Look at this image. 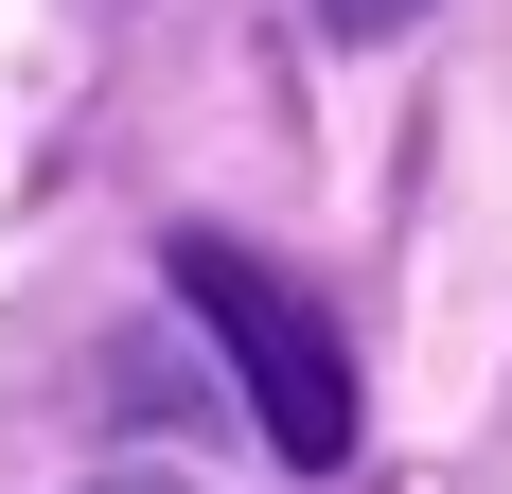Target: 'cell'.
Returning <instances> with one entry per match:
<instances>
[{"instance_id": "3", "label": "cell", "mask_w": 512, "mask_h": 494, "mask_svg": "<svg viewBox=\"0 0 512 494\" xmlns=\"http://www.w3.org/2000/svg\"><path fill=\"white\" fill-rule=\"evenodd\" d=\"M89 494H177V477H89Z\"/></svg>"}, {"instance_id": "1", "label": "cell", "mask_w": 512, "mask_h": 494, "mask_svg": "<svg viewBox=\"0 0 512 494\" xmlns=\"http://www.w3.org/2000/svg\"><path fill=\"white\" fill-rule=\"evenodd\" d=\"M159 283L212 318L230 389L265 406V442H283V459H354V353H336V318H318L283 265H248L230 230H177V247H159Z\"/></svg>"}, {"instance_id": "2", "label": "cell", "mask_w": 512, "mask_h": 494, "mask_svg": "<svg viewBox=\"0 0 512 494\" xmlns=\"http://www.w3.org/2000/svg\"><path fill=\"white\" fill-rule=\"evenodd\" d=\"M318 18H336V36H389V18H424V0H318Z\"/></svg>"}]
</instances>
